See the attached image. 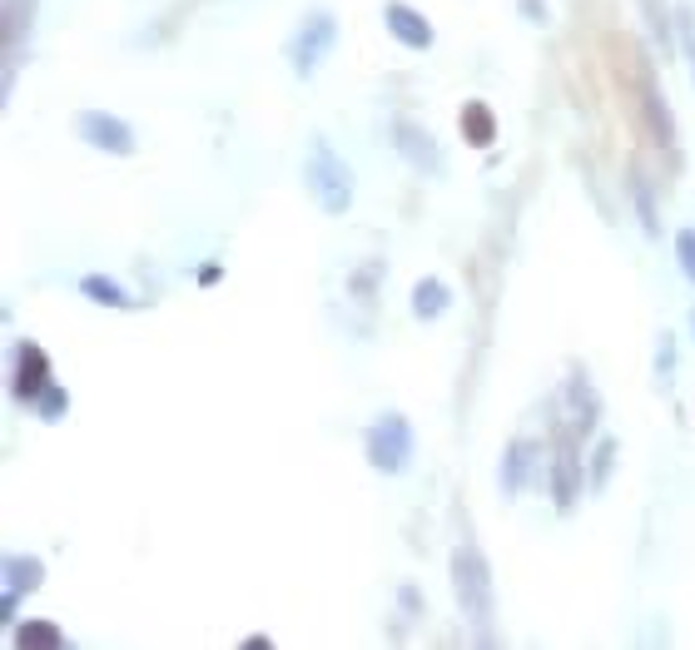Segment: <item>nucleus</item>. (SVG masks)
<instances>
[{
	"label": "nucleus",
	"instance_id": "nucleus-1",
	"mask_svg": "<svg viewBox=\"0 0 695 650\" xmlns=\"http://www.w3.org/2000/svg\"><path fill=\"white\" fill-rule=\"evenodd\" d=\"M452 596H457V611L472 631L477 646H492L497 641V581H492V561L477 541H457L452 561Z\"/></svg>",
	"mask_w": 695,
	"mask_h": 650
},
{
	"label": "nucleus",
	"instance_id": "nucleus-2",
	"mask_svg": "<svg viewBox=\"0 0 695 650\" xmlns=\"http://www.w3.org/2000/svg\"><path fill=\"white\" fill-rule=\"evenodd\" d=\"M303 184H308V199L328 214V219H343L358 199V174L353 164L333 149L328 134H313L308 139V159H303Z\"/></svg>",
	"mask_w": 695,
	"mask_h": 650
},
{
	"label": "nucleus",
	"instance_id": "nucleus-3",
	"mask_svg": "<svg viewBox=\"0 0 695 650\" xmlns=\"http://www.w3.org/2000/svg\"><path fill=\"white\" fill-rule=\"evenodd\" d=\"M547 487H552V507L566 517L576 512L581 492H586V462H581V432L556 417L552 427V462H547Z\"/></svg>",
	"mask_w": 695,
	"mask_h": 650
},
{
	"label": "nucleus",
	"instance_id": "nucleus-4",
	"mask_svg": "<svg viewBox=\"0 0 695 650\" xmlns=\"http://www.w3.org/2000/svg\"><path fill=\"white\" fill-rule=\"evenodd\" d=\"M413 452H417V437H413V422L403 412H383L363 427V457L373 472L383 477H403L413 467Z\"/></svg>",
	"mask_w": 695,
	"mask_h": 650
},
{
	"label": "nucleus",
	"instance_id": "nucleus-5",
	"mask_svg": "<svg viewBox=\"0 0 695 650\" xmlns=\"http://www.w3.org/2000/svg\"><path fill=\"white\" fill-rule=\"evenodd\" d=\"M333 45H338V15L328 5H313L298 20V30L288 35V70L298 80H313L323 70V60L333 55Z\"/></svg>",
	"mask_w": 695,
	"mask_h": 650
},
{
	"label": "nucleus",
	"instance_id": "nucleus-6",
	"mask_svg": "<svg viewBox=\"0 0 695 650\" xmlns=\"http://www.w3.org/2000/svg\"><path fill=\"white\" fill-rule=\"evenodd\" d=\"M75 134H80L95 154H110V159H130L139 149L130 120H120V115H110V110H80V115H75Z\"/></svg>",
	"mask_w": 695,
	"mask_h": 650
},
{
	"label": "nucleus",
	"instance_id": "nucleus-7",
	"mask_svg": "<svg viewBox=\"0 0 695 650\" xmlns=\"http://www.w3.org/2000/svg\"><path fill=\"white\" fill-rule=\"evenodd\" d=\"M50 383H55V373H50V353H45L35 338L15 343V353H10V397L25 402V407H35L40 392L50 388Z\"/></svg>",
	"mask_w": 695,
	"mask_h": 650
},
{
	"label": "nucleus",
	"instance_id": "nucleus-8",
	"mask_svg": "<svg viewBox=\"0 0 695 650\" xmlns=\"http://www.w3.org/2000/svg\"><path fill=\"white\" fill-rule=\"evenodd\" d=\"M556 417H566L581 437H591V432L601 427V392H596V383H591L586 368H571L566 388L556 397Z\"/></svg>",
	"mask_w": 695,
	"mask_h": 650
},
{
	"label": "nucleus",
	"instance_id": "nucleus-9",
	"mask_svg": "<svg viewBox=\"0 0 695 650\" xmlns=\"http://www.w3.org/2000/svg\"><path fill=\"white\" fill-rule=\"evenodd\" d=\"M393 149L408 159V169L422 174V179H442L447 174V154L442 144L432 139V130H422L413 120H393Z\"/></svg>",
	"mask_w": 695,
	"mask_h": 650
},
{
	"label": "nucleus",
	"instance_id": "nucleus-10",
	"mask_svg": "<svg viewBox=\"0 0 695 650\" xmlns=\"http://www.w3.org/2000/svg\"><path fill=\"white\" fill-rule=\"evenodd\" d=\"M383 25H388V35L398 40V45H408V50H432L437 45V30H432V20L408 5V0H388L383 5Z\"/></svg>",
	"mask_w": 695,
	"mask_h": 650
},
{
	"label": "nucleus",
	"instance_id": "nucleus-11",
	"mask_svg": "<svg viewBox=\"0 0 695 650\" xmlns=\"http://www.w3.org/2000/svg\"><path fill=\"white\" fill-rule=\"evenodd\" d=\"M537 457H542V447H537L532 437H512V442H507V452H502V472H497V487H502L507 502L527 492V482H532V472H537Z\"/></svg>",
	"mask_w": 695,
	"mask_h": 650
},
{
	"label": "nucleus",
	"instance_id": "nucleus-12",
	"mask_svg": "<svg viewBox=\"0 0 695 650\" xmlns=\"http://www.w3.org/2000/svg\"><path fill=\"white\" fill-rule=\"evenodd\" d=\"M636 5H641V20H646V30H651L656 50L671 60V55L681 50V25H676V10H671L666 0H636Z\"/></svg>",
	"mask_w": 695,
	"mask_h": 650
},
{
	"label": "nucleus",
	"instance_id": "nucleus-13",
	"mask_svg": "<svg viewBox=\"0 0 695 650\" xmlns=\"http://www.w3.org/2000/svg\"><path fill=\"white\" fill-rule=\"evenodd\" d=\"M457 130H462V139H467L472 149H492V144H497V110H492L487 100H467V105L457 110Z\"/></svg>",
	"mask_w": 695,
	"mask_h": 650
},
{
	"label": "nucleus",
	"instance_id": "nucleus-14",
	"mask_svg": "<svg viewBox=\"0 0 695 650\" xmlns=\"http://www.w3.org/2000/svg\"><path fill=\"white\" fill-rule=\"evenodd\" d=\"M0 581H5V591L30 596V591L45 586V561H40V556H25V551H10V556L0 561Z\"/></svg>",
	"mask_w": 695,
	"mask_h": 650
},
{
	"label": "nucleus",
	"instance_id": "nucleus-15",
	"mask_svg": "<svg viewBox=\"0 0 695 650\" xmlns=\"http://www.w3.org/2000/svg\"><path fill=\"white\" fill-rule=\"evenodd\" d=\"M10 646L15 650H65V631L55 626V621H45V616H30V621H15L10 626Z\"/></svg>",
	"mask_w": 695,
	"mask_h": 650
},
{
	"label": "nucleus",
	"instance_id": "nucleus-16",
	"mask_svg": "<svg viewBox=\"0 0 695 650\" xmlns=\"http://www.w3.org/2000/svg\"><path fill=\"white\" fill-rule=\"evenodd\" d=\"M408 303H413L417 323H437V318L452 308V288H447L437 273H427V278H417L413 283V298H408Z\"/></svg>",
	"mask_w": 695,
	"mask_h": 650
},
{
	"label": "nucleus",
	"instance_id": "nucleus-17",
	"mask_svg": "<svg viewBox=\"0 0 695 650\" xmlns=\"http://www.w3.org/2000/svg\"><path fill=\"white\" fill-rule=\"evenodd\" d=\"M626 194H631V204H636V219H641L646 239H661V214H656V199H651V179H646L636 164L626 169Z\"/></svg>",
	"mask_w": 695,
	"mask_h": 650
},
{
	"label": "nucleus",
	"instance_id": "nucleus-18",
	"mask_svg": "<svg viewBox=\"0 0 695 650\" xmlns=\"http://www.w3.org/2000/svg\"><path fill=\"white\" fill-rule=\"evenodd\" d=\"M80 293H85L90 303H100V308H135L130 288H125L120 278H110V273H85V278H80Z\"/></svg>",
	"mask_w": 695,
	"mask_h": 650
},
{
	"label": "nucleus",
	"instance_id": "nucleus-19",
	"mask_svg": "<svg viewBox=\"0 0 695 650\" xmlns=\"http://www.w3.org/2000/svg\"><path fill=\"white\" fill-rule=\"evenodd\" d=\"M616 437H596V447H591V462H586V492L591 497H601L606 492V482H611V472H616Z\"/></svg>",
	"mask_w": 695,
	"mask_h": 650
},
{
	"label": "nucleus",
	"instance_id": "nucleus-20",
	"mask_svg": "<svg viewBox=\"0 0 695 650\" xmlns=\"http://www.w3.org/2000/svg\"><path fill=\"white\" fill-rule=\"evenodd\" d=\"M656 388L661 392L676 388V333H661L656 338Z\"/></svg>",
	"mask_w": 695,
	"mask_h": 650
},
{
	"label": "nucleus",
	"instance_id": "nucleus-21",
	"mask_svg": "<svg viewBox=\"0 0 695 650\" xmlns=\"http://www.w3.org/2000/svg\"><path fill=\"white\" fill-rule=\"evenodd\" d=\"M378 273H383V263L368 259L363 268H353L348 273V293H358L363 298V308H373V298H378Z\"/></svg>",
	"mask_w": 695,
	"mask_h": 650
},
{
	"label": "nucleus",
	"instance_id": "nucleus-22",
	"mask_svg": "<svg viewBox=\"0 0 695 650\" xmlns=\"http://www.w3.org/2000/svg\"><path fill=\"white\" fill-rule=\"evenodd\" d=\"M65 407H70V392H65V383H50V388L40 392V402H35V417H40V422H60V417H65Z\"/></svg>",
	"mask_w": 695,
	"mask_h": 650
},
{
	"label": "nucleus",
	"instance_id": "nucleus-23",
	"mask_svg": "<svg viewBox=\"0 0 695 650\" xmlns=\"http://www.w3.org/2000/svg\"><path fill=\"white\" fill-rule=\"evenodd\" d=\"M676 263H681V273H686V283H695V224L686 229H676Z\"/></svg>",
	"mask_w": 695,
	"mask_h": 650
},
{
	"label": "nucleus",
	"instance_id": "nucleus-24",
	"mask_svg": "<svg viewBox=\"0 0 695 650\" xmlns=\"http://www.w3.org/2000/svg\"><path fill=\"white\" fill-rule=\"evenodd\" d=\"M676 25H681V55L691 60V85H695V10L676 5Z\"/></svg>",
	"mask_w": 695,
	"mask_h": 650
},
{
	"label": "nucleus",
	"instance_id": "nucleus-25",
	"mask_svg": "<svg viewBox=\"0 0 695 650\" xmlns=\"http://www.w3.org/2000/svg\"><path fill=\"white\" fill-rule=\"evenodd\" d=\"M517 10H522V20H532V25H547V20H552V5H547V0H517Z\"/></svg>",
	"mask_w": 695,
	"mask_h": 650
},
{
	"label": "nucleus",
	"instance_id": "nucleus-26",
	"mask_svg": "<svg viewBox=\"0 0 695 650\" xmlns=\"http://www.w3.org/2000/svg\"><path fill=\"white\" fill-rule=\"evenodd\" d=\"M15 621H20V596L15 591H0V626L10 631Z\"/></svg>",
	"mask_w": 695,
	"mask_h": 650
},
{
	"label": "nucleus",
	"instance_id": "nucleus-27",
	"mask_svg": "<svg viewBox=\"0 0 695 650\" xmlns=\"http://www.w3.org/2000/svg\"><path fill=\"white\" fill-rule=\"evenodd\" d=\"M219 278H224V263H204V268H199V283H204V288H209V283H219Z\"/></svg>",
	"mask_w": 695,
	"mask_h": 650
},
{
	"label": "nucleus",
	"instance_id": "nucleus-28",
	"mask_svg": "<svg viewBox=\"0 0 695 650\" xmlns=\"http://www.w3.org/2000/svg\"><path fill=\"white\" fill-rule=\"evenodd\" d=\"M686 328H691V338H695V308H691V313H686Z\"/></svg>",
	"mask_w": 695,
	"mask_h": 650
}]
</instances>
